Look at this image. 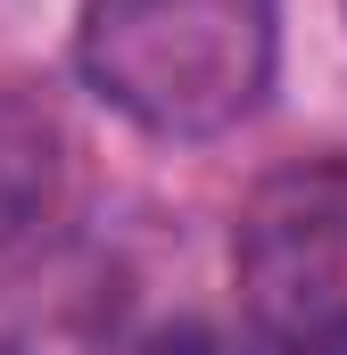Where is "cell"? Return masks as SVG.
Returning <instances> with one entry per match:
<instances>
[{
  "label": "cell",
  "mask_w": 347,
  "mask_h": 355,
  "mask_svg": "<svg viewBox=\"0 0 347 355\" xmlns=\"http://www.w3.org/2000/svg\"><path fill=\"white\" fill-rule=\"evenodd\" d=\"M281 0H83L75 75L149 141H223L273 91Z\"/></svg>",
  "instance_id": "cell-1"
},
{
  "label": "cell",
  "mask_w": 347,
  "mask_h": 355,
  "mask_svg": "<svg viewBox=\"0 0 347 355\" xmlns=\"http://www.w3.org/2000/svg\"><path fill=\"white\" fill-rule=\"evenodd\" d=\"M232 281L264 347L347 355V157H298L248 190Z\"/></svg>",
  "instance_id": "cell-2"
},
{
  "label": "cell",
  "mask_w": 347,
  "mask_h": 355,
  "mask_svg": "<svg viewBox=\"0 0 347 355\" xmlns=\"http://www.w3.org/2000/svg\"><path fill=\"white\" fill-rule=\"evenodd\" d=\"M339 8H347V0H339Z\"/></svg>",
  "instance_id": "cell-4"
},
{
  "label": "cell",
  "mask_w": 347,
  "mask_h": 355,
  "mask_svg": "<svg viewBox=\"0 0 347 355\" xmlns=\"http://www.w3.org/2000/svg\"><path fill=\"white\" fill-rule=\"evenodd\" d=\"M75 240V141L50 99L0 83V322Z\"/></svg>",
  "instance_id": "cell-3"
}]
</instances>
